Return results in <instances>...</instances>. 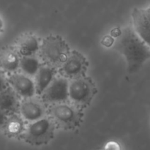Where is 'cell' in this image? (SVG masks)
<instances>
[{
  "mask_svg": "<svg viewBox=\"0 0 150 150\" xmlns=\"http://www.w3.org/2000/svg\"><path fill=\"white\" fill-rule=\"evenodd\" d=\"M40 40L35 34L26 32L18 37L14 47L21 57L37 55L40 46Z\"/></svg>",
  "mask_w": 150,
  "mask_h": 150,
  "instance_id": "cell-11",
  "label": "cell"
},
{
  "mask_svg": "<svg viewBox=\"0 0 150 150\" xmlns=\"http://www.w3.org/2000/svg\"><path fill=\"white\" fill-rule=\"evenodd\" d=\"M21 56L14 46H6L0 51V70L6 75L18 72Z\"/></svg>",
  "mask_w": 150,
  "mask_h": 150,
  "instance_id": "cell-12",
  "label": "cell"
},
{
  "mask_svg": "<svg viewBox=\"0 0 150 150\" xmlns=\"http://www.w3.org/2000/svg\"><path fill=\"white\" fill-rule=\"evenodd\" d=\"M26 123L23 120L18 113L8 116L3 130L6 135L11 138L21 139L26 127Z\"/></svg>",
  "mask_w": 150,
  "mask_h": 150,
  "instance_id": "cell-15",
  "label": "cell"
},
{
  "mask_svg": "<svg viewBox=\"0 0 150 150\" xmlns=\"http://www.w3.org/2000/svg\"><path fill=\"white\" fill-rule=\"evenodd\" d=\"M47 116L54 122L57 128L75 130L81 126L83 120V110L70 102L48 106Z\"/></svg>",
  "mask_w": 150,
  "mask_h": 150,
  "instance_id": "cell-3",
  "label": "cell"
},
{
  "mask_svg": "<svg viewBox=\"0 0 150 150\" xmlns=\"http://www.w3.org/2000/svg\"><path fill=\"white\" fill-rule=\"evenodd\" d=\"M9 86L21 100L32 98L36 95L34 79L17 72L7 76Z\"/></svg>",
  "mask_w": 150,
  "mask_h": 150,
  "instance_id": "cell-9",
  "label": "cell"
},
{
  "mask_svg": "<svg viewBox=\"0 0 150 150\" xmlns=\"http://www.w3.org/2000/svg\"><path fill=\"white\" fill-rule=\"evenodd\" d=\"M70 52L69 45L61 36L49 35L41 40L38 55L42 64L58 70L68 58Z\"/></svg>",
  "mask_w": 150,
  "mask_h": 150,
  "instance_id": "cell-2",
  "label": "cell"
},
{
  "mask_svg": "<svg viewBox=\"0 0 150 150\" xmlns=\"http://www.w3.org/2000/svg\"><path fill=\"white\" fill-rule=\"evenodd\" d=\"M132 19L133 30L150 47V5L133 9Z\"/></svg>",
  "mask_w": 150,
  "mask_h": 150,
  "instance_id": "cell-10",
  "label": "cell"
},
{
  "mask_svg": "<svg viewBox=\"0 0 150 150\" xmlns=\"http://www.w3.org/2000/svg\"><path fill=\"white\" fill-rule=\"evenodd\" d=\"M89 67L87 59L78 51H71L68 58L58 69V74L67 80L86 76Z\"/></svg>",
  "mask_w": 150,
  "mask_h": 150,
  "instance_id": "cell-6",
  "label": "cell"
},
{
  "mask_svg": "<svg viewBox=\"0 0 150 150\" xmlns=\"http://www.w3.org/2000/svg\"><path fill=\"white\" fill-rule=\"evenodd\" d=\"M58 74V70L51 66L42 64L34 77L36 95L40 96L53 79Z\"/></svg>",
  "mask_w": 150,
  "mask_h": 150,
  "instance_id": "cell-13",
  "label": "cell"
},
{
  "mask_svg": "<svg viewBox=\"0 0 150 150\" xmlns=\"http://www.w3.org/2000/svg\"><path fill=\"white\" fill-rule=\"evenodd\" d=\"M42 64V62H41L38 54L26 56V57H21L18 72L34 79Z\"/></svg>",
  "mask_w": 150,
  "mask_h": 150,
  "instance_id": "cell-16",
  "label": "cell"
},
{
  "mask_svg": "<svg viewBox=\"0 0 150 150\" xmlns=\"http://www.w3.org/2000/svg\"><path fill=\"white\" fill-rule=\"evenodd\" d=\"M2 28H3V21L2 20H1V18H0V32H1V30H2Z\"/></svg>",
  "mask_w": 150,
  "mask_h": 150,
  "instance_id": "cell-19",
  "label": "cell"
},
{
  "mask_svg": "<svg viewBox=\"0 0 150 150\" xmlns=\"http://www.w3.org/2000/svg\"><path fill=\"white\" fill-rule=\"evenodd\" d=\"M114 48L125 57L127 70L130 73L137 72L150 59V47L135 32L132 26L120 31Z\"/></svg>",
  "mask_w": 150,
  "mask_h": 150,
  "instance_id": "cell-1",
  "label": "cell"
},
{
  "mask_svg": "<svg viewBox=\"0 0 150 150\" xmlns=\"http://www.w3.org/2000/svg\"><path fill=\"white\" fill-rule=\"evenodd\" d=\"M9 115L10 114H7L4 111H2L0 110V130H3Z\"/></svg>",
  "mask_w": 150,
  "mask_h": 150,
  "instance_id": "cell-18",
  "label": "cell"
},
{
  "mask_svg": "<svg viewBox=\"0 0 150 150\" xmlns=\"http://www.w3.org/2000/svg\"><path fill=\"white\" fill-rule=\"evenodd\" d=\"M48 106L38 95L21 100L18 114L27 123L38 121L47 117Z\"/></svg>",
  "mask_w": 150,
  "mask_h": 150,
  "instance_id": "cell-8",
  "label": "cell"
},
{
  "mask_svg": "<svg viewBox=\"0 0 150 150\" xmlns=\"http://www.w3.org/2000/svg\"><path fill=\"white\" fill-rule=\"evenodd\" d=\"M97 93L98 88L93 79L89 76L69 80L68 102L80 109L88 108Z\"/></svg>",
  "mask_w": 150,
  "mask_h": 150,
  "instance_id": "cell-4",
  "label": "cell"
},
{
  "mask_svg": "<svg viewBox=\"0 0 150 150\" xmlns=\"http://www.w3.org/2000/svg\"><path fill=\"white\" fill-rule=\"evenodd\" d=\"M9 86L7 76L0 70V92L4 91L6 88Z\"/></svg>",
  "mask_w": 150,
  "mask_h": 150,
  "instance_id": "cell-17",
  "label": "cell"
},
{
  "mask_svg": "<svg viewBox=\"0 0 150 150\" xmlns=\"http://www.w3.org/2000/svg\"><path fill=\"white\" fill-rule=\"evenodd\" d=\"M21 99L10 86L0 92V110L8 114L18 111Z\"/></svg>",
  "mask_w": 150,
  "mask_h": 150,
  "instance_id": "cell-14",
  "label": "cell"
},
{
  "mask_svg": "<svg viewBox=\"0 0 150 150\" xmlns=\"http://www.w3.org/2000/svg\"><path fill=\"white\" fill-rule=\"evenodd\" d=\"M56 129L54 122L47 116L38 121L27 123L21 139L32 145L46 144L53 139Z\"/></svg>",
  "mask_w": 150,
  "mask_h": 150,
  "instance_id": "cell-5",
  "label": "cell"
},
{
  "mask_svg": "<svg viewBox=\"0 0 150 150\" xmlns=\"http://www.w3.org/2000/svg\"><path fill=\"white\" fill-rule=\"evenodd\" d=\"M68 84L69 80L57 74L40 97L47 106L68 102Z\"/></svg>",
  "mask_w": 150,
  "mask_h": 150,
  "instance_id": "cell-7",
  "label": "cell"
}]
</instances>
